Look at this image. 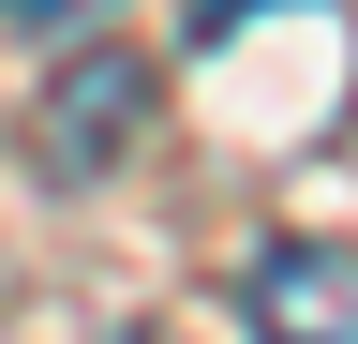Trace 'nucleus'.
I'll list each match as a JSON object with an SVG mask.
<instances>
[{"label":"nucleus","instance_id":"obj_1","mask_svg":"<svg viewBox=\"0 0 358 344\" xmlns=\"http://www.w3.org/2000/svg\"><path fill=\"white\" fill-rule=\"evenodd\" d=\"M239 315H254V344H358V254L343 240L254 254V270H239Z\"/></svg>","mask_w":358,"mask_h":344},{"label":"nucleus","instance_id":"obj_2","mask_svg":"<svg viewBox=\"0 0 358 344\" xmlns=\"http://www.w3.org/2000/svg\"><path fill=\"white\" fill-rule=\"evenodd\" d=\"M134 120H150V60H75L60 105H45V165H60V180H90Z\"/></svg>","mask_w":358,"mask_h":344},{"label":"nucleus","instance_id":"obj_3","mask_svg":"<svg viewBox=\"0 0 358 344\" xmlns=\"http://www.w3.org/2000/svg\"><path fill=\"white\" fill-rule=\"evenodd\" d=\"M0 15H15V30H90L105 0H0Z\"/></svg>","mask_w":358,"mask_h":344},{"label":"nucleus","instance_id":"obj_4","mask_svg":"<svg viewBox=\"0 0 358 344\" xmlns=\"http://www.w3.org/2000/svg\"><path fill=\"white\" fill-rule=\"evenodd\" d=\"M239 15H284V0H194V46H224Z\"/></svg>","mask_w":358,"mask_h":344},{"label":"nucleus","instance_id":"obj_5","mask_svg":"<svg viewBox=\"0 0 358 344\" xmlns=\"http://www.w3.org/2000/svg\"><path fill=\"white\" fill-rule=\"evenodd\" d=\"M134 344H150V329H134Z\"/></svg>","mask_w":358,"mask_h":344}]
</instances>
